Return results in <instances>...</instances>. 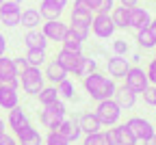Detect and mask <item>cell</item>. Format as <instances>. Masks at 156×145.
<instances>
[{
  "label": "cell",
  "instance_id": "19",
  "mask_svg": "<svg viewBox=\"0 0 156 145\" xmlns=\"http://www.w3.org/2000/svg\"><path fill=\"white\" fill-rule=\"evenodd\" d=\"M17 104H20V93H17V89L7 87V85H0V108L11 111V108L17 106Z\"/></svg>",
  "mask_w": 156,
  "mask_h": 145
},
{
  "label": "cell",
  "instance_id": "25",
  "mask_svg": "<svg viewBox=\"0 0 156 145\" xmlns=\"http://www.w3.org/2000/svg\"><path fill=\"white\" fill-rule=\"evenodd\" d=\"M115 130H117V145H136V143H139L126 123H117Z\"/></svg>",
  "mask_w": 156,
  "mask_h": 145
},
{
  "label": "cell",
  "instance_id": "16",
  "mask_svg": "<svg viewBox=\"0 0 156 145\" xmlns=\"http://www.w3.org/2000/svg\"><path fill=\"white\" fill-rule=\"evenodd\" d=\"M56 132L61 134L63 139H67L69 143H76L78 139L83 136V130H80V126H78V121H76V119H63V123L58 126Z\"/></svg>",
  "mask_w": 156,
  "mask_h": 145
},
{
  "label": "cell",
  "instance_id": "10",
  "mask_svg": "<svg viewBox=\"0 0 156 145\" xmlns=\"http://www.w3.org/2000/svg\"><path fill=\"white\" fill-rule=\"evenodd\" d=\"M67 28L69 26L65 22H61V19H46L41 24V33L46 35V39L48 41H58V44H61V39L65 37Z\"/></svg>",
  "mask_w": 156,
  "mask_h": 145
},
{
  "label": "cell",
  "instance_id": "34",
  "mask_svg": "<svg viewBox=\"0 0 156 145\" xmlns=\"http://www.w3.org/2000/svg\"><path fill=\"white\" fill-rule=\"evenodd\" d=\"M83 145H106L104 132H91V134H85Z\"/></svg>",
  "mask_w": 156,
  "mask_h": 145
},
{
  "label": "cell",
  "instance_id": "28",
  "mask_svg": "<svg viewBox=\"0 0 156 145\" xmlns=\"http://www.w3.org/2000/svg\"><path fill=\"white\" fill-rule=\"evenodd\" d=\"M98 69V63H95V58L93 56H85L83 54V58H80V65H78V69H76V74L74 76H78V78H85V76H89L91 72H95Z\"/></svg>",
  "mask_w": 156,
  "mask_h": 145
},
{
  "label": "cell",
  "instance_id": "18",
  "mask_svg": "<svg viewBox=\"0 0 156 145\" xmlns=\"http://www.w3.org/2000/svg\"><path fill=\"white\" fill-rule=\"evenodd\" d=\"M26 123H30V121H28V115H26V111L20 106V104L9 111V115H7V126H9L13 132L20 130L22 126H26Z\"/></svg>",
  "mask_w": 156,
  "mask_h": 145
},
{
  "label": "cell",
  "instance_id": "31",
  "mask_svg": "<svg viewBox=\"0 0 156 145\" xmlns=\"http://www.w3.org/2000/svg\"><path fill=\"white\" fill-rule=\"evenodd\" d=\"M56 91H58V97H61V100H74L76 97V87H74V82L69 78H65V80L58 82Z\"/></svg>",
  "mask_w": 156,
  "mask_h": 145
},
{
  "label": "cell",
  "instance_id": "39",
  "mask_svg": "<svg viewBox=\"0 0 156 145\" xmlns=\"http://www.w3.org/2000/svg\"><path fill=\"white\" fill-rule=\"evenodd\" d=\"M104 139H106V145H117V130H115V126H108L106 128Z\"/></svg>",
  "mask_w": 156,
  "mask_h": 145
},
{
  "label": "cell",
  "instance_id": "42",
  "mask_svg": "<svg viewBox=\"0 0 156 145\" xmlns=\"http://www.w3.org/2000/svg\"><path fill=\"white\" fill-rule=\"evenodd\" d=\"M15 61V67H17V74H22L26 67H28V63H26V58L24 56H17V58H13Z\"/></svg>",
  "mask_w": 156,
  "mask_h": 145
},
{
  "label": "cell",
  "instance_id": "45",
  "mask_svg": "<svg viewBox=\"0 0 156 145\" xmlns=\"http://www.w3.org/2000/svg\"><path fill=\"white\" fill-rule=\"evenodd\" d=\"M7 52V39H5V35L0 33V56H2Z\"/></svg>",
  "mask_w": 156,
  "mask_h": 145
},
{
  "label": "cell",
  "instance_id": "13",
  "mask_svg": "<svg viewBox=\"0 0 156 145\" xmlns=\"http://www.w3.org/2000/svg\"><path fill=\"white\" fill-rule=\"evenodd\" d=\"M15 139H17V145H44V136L39 134L37 128H33L30 123L22 126L20 130H15Z\"/></svg>",
  "mask_w": 156,
  "mask_h": 145
},
{
  "label": "cell",
  "instance_id": "21",
  "mask_svg": "<svg viewBox=\"0 0 156 145\" xmlns=\"http://www.w3.org/2000/svg\"><path fill=\"white\" fill-rule=\"evenodd\" d=\"M17 67H15V61L9 56H0V82H7L11 78H17Z\"/></svg>",
  "mask_w": 156,
  "mask_h": 145
},
{
  "label": "cell",
  "instance_id": "20",
  "mask_svg": "<svg viewBox=\"0 0 156 145\" xmlns=\"http://www.w3.org/2000/svg\"><path fill=\"white\" fill-rule=\"evenodd\" d=\"M78 121V126H80V130H83V134H91V132H100V128H102V123H100V119L95 117V113L91 111V113H83L80 117L76 119Z\"/></svg>",
  "mask_w": 156,
  "mask_h": 145
},
{
  "label": "cell",
  "instance_id": "40",
  "mask_svg": "<svg viewBox=\"0 0 156 145\" xmlns=\"http://www.w3.org/2000/svg\"><path fill=\"white\" fill-rule=\"evenodd\" d=\"M115 7V0H102L100 2V9H98V13H111Z\"/></svg>",
  "mask_w": 156,
  "mask_h": 145
},
{
  "label": "cell",
  "instance_id": "24",
  "mask_svg": "<svg viewBox=\"0 0 156 145\" xmlns=\"http://www.w3.org/2000/svg\"><path fill=\"white\" fill-rule=\"evenodd\" d=\"M37 97H39V104L41 106H50V104H54V102L61 100L58 97V91H56V85H46L41 91L37 93Z\"/></svg>",
  "mask_w": 156,
  "mask_h": 145
},
{
  "label": "cell",
  "instance_id": "3",
  "mask_svg": "<svg viewBox=\"0 0 156 145\" xmlns=\"http://www.w3.org/2000/svg\"><path fill=\"white\" fill-rule=\"evenodd\" d=\"M20 85H22L24 93L37 97V93L46 87V76H44L41 67H26L20 74Z\"/></svg>",
  "mask_w": 156,
  "mask_h": 145
},
{
  "label": "cell",
  "instance_id": "43",
  "mask_svg": "<svg viewBox=\"0 0 156 145\" xmlns=\"http://www.w3.org/2000/svg\"><path fill=\"white\" fill-rule=\"evenodd\" d=\"M46 2H50V5H54V7H58V9L65 11V7L69 5V0H46Z\"/></svg>",
  "mask_w": 156,
  "mask_h": 145
},
{
  "label": "cell",
  "instance_id": "47",
  "mask_svg": "<svg viewBox=\"0 0 156 145\" xmlns=\"http://www.w3.org/2000/svg\"><path fill=\"white\" fill-rule=\"evenodd\" d=\"M147 28H150V33H152V35H154V39H156V17H152V22H150V26H147Z\"/></svg>",
  "mask_w": 156,
  "mask_h": 145
},
{
  "label": "cell",
  "instance_id": "9",
  "mask_svg": "<svg viewBox=\"0 0 156 145\" xmlns=\"http://www.w3.org/2000/svg\"><path fill=\"white\" fill-rule=\"evenodd\" d=\"M80 58H83V52H72V50H65V48H61L56 52V56H54V61L67 74H76L78 65H80Z\"/></svg>",
  "mask_w": 156,
  "mask_h": 145
},
{
  "label": "cell",
  "instance_id": "50",
  "mask_svg": "<svg viewBox=\"0 0 156 145\" xmlns=\"http://www.w3.org/2000/svg\"><path fill=\"white\" fill-rule=\"evenodd\" d=\"M0 134H5V119L0 117Z\"/></svg>",
  "mask_w": 156,
  "mask_h": 145
},
{
  "label": "cell",
  "instance_id": "35",
  "mask_svg": "<svg viewBox=\"0 0 156 145\" xmlns=\"http://www.w3.org/2000/svg\"><path fill=\"white\" fill-rule=\"evenodd\" d=\"M44 145H69V141H67V139H63L56 130H50V132H48V136L44 139Z\"/></svg>",
  "mask_w": 156,
  "mask_h": 145
},
{
  "label": "cell",
  "instance_id": "41",
  "mask_svg": "<svg viewBox=\"0 0 156 145\" xmlns=\"http://www.w3.org/2000/svg\"><path fill=\"white\" fill-rule=\"evenodd\" d=\"M0 145H17V139L13 134H0Z\"/></svg>",
  "mask_w": 156,
  "mask_h": 145
},
{
  "label": "cell",
  "instance_id": "37",
  "mask_svg": "<svg viewBox=\"0 0 156 145\" xmlns=\"http://www.w3.org/2000/svg\"><path fill=\"white\" fill-rule=\"evenodd\" d=\"M141 95H143V102H145L147 106H156V87L154 85H150Z\"/></svg>",
  "mask_w": 156,
  "mask_h": 145
},
{
  "label": "cell",
  "instance_id": "17",
  "mask_svg": "<svg viewBox=\"0 0 156 145\" xmlns=\"http://www.w3.org/2000/svg\"><path fill=\"white\" fill-rule=\"evenodd\" d=\"M44 76H46V82L50 85H58L61 80H65L69 74L56 63V61H46V69H44Z\"/></svg>",
  "mask_w": 156,
  "mask_h": 145
},
{
  "label": "cell",
  "instance_id": "48",
  "mask_svg": "<svg viewBox=\"0 0 156 145\" xmlns=\"http://www.w3.org/2000/svg\"><path fill=\"white\" fill-rule=\"evenodd\" d=\"M143 145H156V134H152L147 141H143Z\"/></svg>",
  "mask_w": 156,
  "mask_h": 145
},
{
  "label": "cell",
  "instance_id": "23",
  "mask_svg": "<svg viewBox=\"0 0 156 145\" xmlns=\"http://www.w3.org/2000/svg\"><path fill=\"white\" fill-rule=\"evenodd\" d=\"M20 24H22L24 28H39V24H41V15H39V11L37 9H33V7H28V9H24L22 11V17H20Z\"/></svg>",
  "mask_w": 156,
  "mask_h": 145
},
{
  "label": "cell",
  "instance_id": "36",
  "mask_svg": "<svg viewBox=\"0 0 156 145\" xmlns=\"http://www.w3.org/2000/svg\"><path fill=\"white\" fill-rule=\"evenodd\" d=\"M113 52L119 54V56H126V54L130 52L128 41H126V39H115V41H113Z\"/></svg>",
  "mask_w": 156,
  "mask_h": 145
},
{
  "label": "cell",
  "instance_id": "51",
  "mask_svg": "<svg viewBox=\"0 0 156 145\" xmlns=\"http://www.w3.org/2000/svg\"><path fill=\"white\" fill-rule=\"evenodd\" d=\"M154 50H156V48H154ZM154 58H156V52H154Z\"/></svg>",
  "mask_w": 156,
  "mask_h": 145
},
{
  "label": "cell",
  "instance_id": "6",
  "mask_svg": "<svg viewBox=\"0 0 156 145\" xmlns=\"http://www.w3.org/2000/svg\"><path fill=\"white\" fill-rule=\"evenodd\" d=\"M115 24L108 13H93V19H91V33L98 37V39H111L115 35Z\"/></svg>",
  "mask_w": 156,
  "mask_h": 145
},
{
  "label": "cell",
  "instance_id": "8",
  "mask_svg": "<svg viewBox=\"0 0 156 145\" xmlns=\"http://www.w3.org/2000/svg\"><path fill=\"white\" fill-rule=\"evenodd\" d=\"M126 126H128L130 132L136 136V141H147L152 134H156L154 126H152L147 119H143V117H130V119L126 121Z\"/></svg>",
  "mask_w": 156,
  "mask_h": 145
},
{
  "label": "cell",
  "instance_id": "33",
  "mask_svg": "<svg viewBox=\"0 0 156 145\" xmlns=\"http://www.w3.org/2000/svg\"><path fill=\"white\" fill-rule=\"evenodd\" d=\"M69 30L80 41H87L89 35H91V26H87V24H74V22H69Z\"/></svg>",
  "mask_w": 156,
  "mask_h": 145
},
{
  "label": "cell",
  "instance_id": "29",
  "mask_svg": "<svg viewBox=\"0 0 156 145\" xmlns=\"http://www.w3.org/2000/svg\"><path fill=\"white\" fill-rule=\"evenodd\" d=\"M24 58H26L28 67H41V65H46V61H48L46 50H26Z\"/></svg>",
  "mask_w": 156,
  "mask_h": 145
},
{
  "label": "cell",
  "instance_id": "14",
  "mask_svg": "<svg viewBox=\"0 0 156 145\" xmlns=\"http://www.w3.org/2000/svg\"><path fill=\"white\" fill-rule=\"evenodd\" d=\"M50 41L46 39V35L41 33V28H30L24 35V46L26 50H48Z\"/></svg>",
  "mask_w": 156,
  "mask_h": 145
},
{
  "label": "cell",
  "instance_id": "22",
  "mask_svg": "<svg viewBox=\"0 0 156 145\" xmlns=\"http://www.w3.org/2000/svg\"><path fill=\"white\" fill-rule=\"evenodd\" d=\"M108 15H111V19H113L115 28H119V30H126V28H128V15H130V9H126L124 5H119V7H113V11H111Z\"/></svg>",
  "mask_w": 156,
  "mask_h": 145
},
{
  "label": "cell",
  "instance_id": "30",
  "mask_svg": "<svg viewBox=\"0 0 156 145\" xmlns=\"http://www.w3.org/2000/svg\"><path fill=\"white\" fill-rule=\"evenodd\" d=\"M61 48H65V50H72V52H83V41L78 39L69 28H67V33H65V37L61 39Z\"/></svg>",
  "mask_w": 156,
  "mask_h": 145
},
{
  "label": "cell",
  "instance_id": "27",
  "mask_svg": "<svg viewBox=\"0 0 156 145\" xmlns=\"http://www.w3.org/2000/svg\"><path fill=\"white\" fill-rule=\"evenodd\" d=\"M37 11H39V15H41V19H61V13H63V9H58V7L46 2V0L39 2Z\"/></svg>",
  "mask_w": 156,
  "mask_h": 145
},
{
  "label": "cell",
  "instance_id": "15",
  "mask_svg": "<svg viewBox=\"0 0 156 145\" xmlns=\"http://www.w3.org/2000/svg\"><path fill=\"white\" fill-rule=\"evenodd\" d=\"M113 100L117 102V106H119L122 111H128V108H132V106L136 104V93L130 91V89L124 85V87H117V89H115Z\"/></svg>",
  "mask_w": 156,
  "mask_h": 145
},
{
  "label": "cell",
  "instance_id": "44",
  "mask_svg": "<svg viewBox=\"0 0 156 145\" xmlns=\"http://www.w3.org/2000/svg\"><path fill=\"white\" fill-rule=\"evenodd\" d=\"M85 2H87V7H89L93 13H98V9H100V2H102V0H85Z\"/></svg>",
  "mask_w": 156,
  "mask_h": 145
},
{
  "label": "cell",
  "instance_id": "11",
  "mask_svg": "<svg viewBox=\"0 0 156 145\" xmlns=\"http://www.w3.org/2000/svg\"><path fill=\"white\" fill-rule=\"evenodd\" d=\"M152 22V13L143 7H132L130 9V15H128V28H134V30H143L147 28Z\"/></svg>",
  "mask_w": 156,
  "mask_h": 145
},
{
  "label": "cell",
  "instance_id": "4",
  "mask_svg": "<svg viewBox=\"0 0 156 145\" xmlns=\"http://www.w3.org/2000/svg\"><path fill=\"white\" fill-rule=\"evenodd\" d=\"M95 117L100 119L102 126H117L119 123V117H122V108L117 106V102L113 97H106V100H100L98 102V106H95Z\"/></svg>",
  "mask_w": 156,
  "mask_h": 145
},
{
  "label": "cell",
  "instance_id": "2",
  "mask_svg": "<svg viewBox=\"0 0 156 145\" xmlns=\"http://www.w3.org/2000/svg\"><path fill=\"white\" fill-rule=\"evenodd\" d=\"M65 113H67L65 102L58 100V102H54V104L41 108V113H39V121H41V126L48 128V130H58V126H61L63 119H65Z\"/></svg>",
  "mask_w": 156,
  "mask_h": 145
},
{
  "label": "cell",
  "instance_id": "26",
  "mask_svg": "<svg viewBox=\"0 0 156 145\" xmlns=\"http://www.w3.org/2000/svg\"><path fill=\"white\" fill-rule=\"evenodd\" d=\"M134 39H136V46L143 48V50H154V48H156V39H154V35L150 33V28L136 30Z\"/></svg>",
  "mask_w": 156,
  "mask_h": 145
},
{
  "label": "cell",
  "instance_id": "32",
  "mask_svg": "<svg viewBox=\"0 0 156 145\" xmlns=\"http://www.w3.org/2000/svg\"><path fill=\"white\" fill-rule=\"evenodd\" d=\"M72 22L74 24H87L91 26V19H93V13L87 11V9H72Z\"/></svg>",
  "mask_w": 156,
  "mask_h": 145
},
{
  "label": "cell",
  "instance_id": "5",
  "mask_svg": "<svg viewBox=\"0 0 156 145\" xmlns=\"http://www.w3.org/2000/svg\"><path fill=\"white\" fill-rule=\"evenodd\" d=\"M124 80H126V87H128L130 91H134L136 95H139V93H143V91L150 87L147 74H145V69H143L141 65H130V69L126 72Z\"/></svg>",
  "mask_w": 156,
  "mask_h": 145
},
{
  "label": "cell",
  "instance_id": "49",
  "mask_svg": "<svg viewBox=\"0 0 156 145\" xmlns=\"http://www.w3.org/2000/svg\"><path fill=\"white\" fill-rule=\"evenodd\" d=\"M132 61H134L136 65H139V63H141V54H132Z\"/></svg>",
  "mask_w": 156,
  "mask_h": 145
},
{
  "label": "cell",
  "instance_id": "1",
  "mask_svg": "<svg viewBox=\"0 0 156 145\" xmlns=\"http://www.w3.org/2000/svg\"><path fill=\"white\" fill-rule=\"evenodd\" d=\"M83 87H85V91L89 93V97L95 100V102L106 100V97H113V93H115V89H117L115 80H113L111 76L102 74V72H98V69L83 78Z\"/></svg>",
  "mask_w": 156,
  "mask_h": 145
},
{
  "label": "cell",
  "instance_id": "46",
  "mask_svg": "<svg viewBox=\"0 0 156 145\" xmlns=\"http://www.w3.org/2000/svg\"><path fill=\"white\" fill-rule=\"evenodd\" d=\"M119 2H122L126 9H132V7H136V5H139V0H119Z\"/></svg>",
  "mask_w": 156,
  "mask_h": 145
},
{
  "label": "cell",
  "instance_id": "7",
  "mask_svg": "<svg viewBox=\"0 0 156 145\" xmlns=\"http://www.w3.org/2000/svg\"><path fill=\"white\" fill-rule=\"evenodd\" d=\"M20 17H22V7H20L17 0H5L0 5V22L7 28L20 26Z\"/></svg>",
  "mask_w": 156,
  "mask_h": 145
},
{
  "label": "cell",
  "instance_id": "38",
  "mask_svg": "<svg viewBox=\"0 0 156 145\" xmlns=\"http://www.w3.org/2000/svg\"><path fill=\"white\" fill-rule=\"evenodd\" d=\"M145 74H147V80H150V85L156 87V58H152L147 67H145Z\"/></svg>",
  "mask_w": 156,
  "mask_h": 145
},
{
  "label": "cell",
  "instance_id": "12",
  "mask_svg": "<svg viewBox=\"0 0 156 145\" xmlns=\"http://www.w3.org/2000/svg\"><path fill=\"white\" fill-rule=\"evenodd\" d=\"M106 69H108V76L113 80H124L126 72L130 69V61L126 56H119V54H115L111 58H106Z\"/></svg>",
  "mask_w": 156,
  "mask_h": 145
},
{
  "label": "cell",
  "instance_id": "52",
  "mask_svg": "<svg viewBox=\"0 0 156 145\" xmlns=\"http://www.w3.org/2000/svg\"><path fill=\"white\" fill-rule=\"evenodd\" d=\"M2 2H5V0H0V5H2Z\"/></svg>",
  "mask_w": 156,
  "mask_h": 145
}]
</instances>
